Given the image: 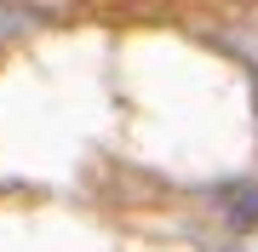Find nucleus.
Listing matches in <instances>:
<instances>
[{
  "label": "nucleus",
  "mask_w": 258,
  "mask_h": 252,
  "mask_svg": "<svg viewBox=\"0 0 258 252\" xmlns=\"http://www.w3.org/2000/svg\"><path fill=\"white\" fill-rule=\"evenodd\" d=\"M23 29H35V12H12V6H0V35H23Z\"/></svg>",
  "instance_id": "2"
},
{
  "label": "nucleus",
  "mask_w": 258,
  "mask_h": 252,
  "mask_svg": "<svg viewBox=\"0 0 258 252\" xmlns=\"http://www.w3.org/2000/svg\"><path fill=\"white\" fill-rule=\"evenodd\" d=\"M224 218H230L235 229H258V184L224 189Z\"/></svg>",
  "instance_id": "1"
}]
</instances>
